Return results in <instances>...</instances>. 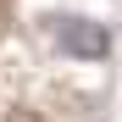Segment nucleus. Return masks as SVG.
<instances>
[{
  "instance_id": "1",
  "label": "nucleus",
  "mask_w": 122,
  "mask_h": 122,
  "mask_svg": "<svg viewBox=\"0 0 122 122\" xmlns=\"http://www.w3.org/2000/svg\"><path fill=\"white\" fill-rule=\"evenodd\" d=\"M56 50L67 61H106L111 56V28L94 17H56Z\"/></svg>"
}]
</instances>
